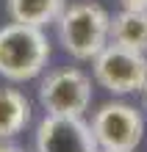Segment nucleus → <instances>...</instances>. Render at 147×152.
Returning a JSON list of instances; mask_svg holds the SVG:
<instances>
[{"instance_id": "1", "label": "nucleus", "mask_w": 147, "mask_h": 152, "mask_svg": "<svg viewBox=\"0 0 147 152\" xmlns=\"http://www.w3.org/2000/svg\"><path fill=\"white\" fill-rule=\"evenodd\" d=\"M50 44L42 28L25 22H8L0 28V75L6 80L22 83L47 66Z\"/></svg>"}, {"instance_id": "2", "label": "nucleus", "mask_w": 147, "mask_h": 152, "mask_svg": "<svg viewBox=\"0 0 147 152\" xmlns=\"http://www.w3.org/2000/svg\"><path fill=\"white\" fill-rule=\"evenodd\" d=\"M58 39L72 58L95 61L111 42V17L103 6L92 3V0L72 3L64 8L58 20Z\"/></svg>"}, {"instance_id": "3", "label": "nucleus", "mask_w": 147, "mask_h": 152, "mask_svg": "<svg viewBox=\"0 0 147 152\" xmlns=\"http://www.w3.org/2000/svg\"><path fill=\"white\" fill-rule=\"evenodd\" d=\"M95 80L111 94H133L147 83V56L125 44L108 42L103 53L92 61Z\"/></svg>"}, {"instance_id": "4", "label": "nucleus", "mask_w": 147, "mask_h": 152, "mask_svg": "<svg viewBox=\"0 0 147 152\" xmlns=\"http://www.w3.org/2000/svg\"><path fill=\"white\" fill-rule=\"evenodd\" d=\"M39 102L47 113L83 116L92 102V77L75 66H58L39 83Z\"/></svg>"}, {"instance_id": "5", "label": "nucleus", "mask_w": 147, "mask_h": 152, "mask_svg": "<svg viewBox=\"0 0 147 152\" xmlns=\"http://www.w3.org/2000/svg\"><path fill=\"white\" fill-rule=\"evenodd\" d=\"M92 133H95L100 149L111 152H133L142 144L144 119L142 111H136L128 102H106L92 116Z\"/></svg>"}, {"instance_id": "6", "label": "nucleus", "mask_w": 147, "mask_h": 152, "mask_svg": "<svg viewBox=\"0 0 147 152\" xmlns=\"http://www.w3.org/2000/svg\"><path fill=\"white\" fill-rule=\"evenodd\" d=\"M36 152H103L81 116L47 113L36 127Z\"/></svg>"}, {"instance_id": "7", "label": "nucleus", "mask_w": 147, "mask_h": 152, "mask_svg": "<svg viewBox=\"0 0 147 152\" xmlns=\"http://www.w3.org/2000/svg\"><path fill=\"white\" fill-rule=\"evenodd\" d=\"M67 3L64 0H6V11L14 22L44 28L50 22H58Z\"/></svg>"}, {"instance_id": "8", "label": "nucleus", "mask_w": 147, "mask_h": 152, "mask_svg": "<svg viewBox=\"0 0 147 152\" xmlns=\"http://www.w3.org/2000/svg\"><path fill=\"white\" fill-rule=\"evenodd\" d=\"M111 42L147 53V11L122 8L117 17H111Z\"/></svg>"}, {"instance_id": "9", "label": "nucleus", "mask_w": 147, "mask_h": 152, "mask_svg": "<svg viewBox=\"0 0 147 152\" xmlns=\"http://www.w3.org/2000/svg\"><path fill=\"white\" fill-rule=\"evenodd\" d=\"M31 122V102L17 88H0V138H11Z\"/></svg>"}, {"instance_id": "10", "label": "nucleus", "mask_w": 147, "mask_h": 152, "mask_svg": "<svg viewBox=\"0 0 147 152\" xmlns=\"http://www.w3.org/2000/svg\"><path fill=\"white\" fill-rule=\"evenodd\" d=\"M125 8H142V11H147V0H119Z\"/></svg>"}, {"instance_id": "11", "label": "nucleus", "mask_w": 147, "mask_h": 152, "mask_svg": "<svg viewBox=\"0 0 147 152\" xmlns=\"http://www.w3.org/2000/svg\"><path fill=\"white\" fill-rule=\"evenodd\" d=\"M0 152H22L20 147H14V144H8L6 138H0Z\"/></svg>"}, {"instance_id": "12", "label": "nucleus", "mask_w": 147, "mask_h": 152, "mask_svg": "<svg viewBox=\"0 0 147 152\" xmlns=\"http://www.w3.org/2000/svg\"><path fill=\"white\" fill-rule=\"evenodd\" d=\"M139 97H142V108L147 111V83L142 86V91H139Z\"/></svg>"}, {"instance_id": "13", "label": "nucleus", "mask_w": 147, "mask_h": 152, "mask_svg": "<svg viewBox=\"0 0 147 152\" xmlns=\"http://www.w3.org/2000/svg\"><path fill=\"white\" fill-rule=\"evenodd\" d=\"M103 152H111V149H103Z\"/></svg>"}]
</instances>
